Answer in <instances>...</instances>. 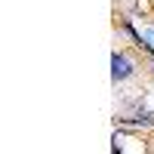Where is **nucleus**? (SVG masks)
Listing matches in <instances>:
<instances>
[{
  "instance_id": "1",
  "label": "nucleus",
  "mask_w": 154,
  "mask_h": 154,
  "mask_svg": "<svg viewBox=\"0 0 154 154\" xmlns=\"http://www.w3.org/2000/svg\"><path fill=\"white\" fill-rule=\"evenodd\" d=\"M130 74H133V62L126 59V56H117V53H114V59H111V77H114V83H117V80H126Z\"/></svg>"
},
{
  "instance_id": "2",
  "label": "nucleus",
  "mask_w": 154,
  "mask_h": 154,
  "mask_svg": "<svg viewBox=\"0 0 154 154\" xmlns=\"http://www.w3.org/2000/svg\"><path fill=\"white\" fill-rule=\"evenodd\" d=\"M139 40H142V43L151 49V53H154V28H145L142 34H139Z\"/></svg>"
}]
</instances>
